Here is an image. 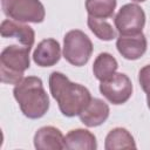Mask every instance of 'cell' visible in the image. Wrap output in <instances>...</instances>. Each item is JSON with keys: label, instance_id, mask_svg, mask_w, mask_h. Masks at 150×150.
<instances>
[{"label": "cell", "instance_id": "cell-11", "mask_svg": "<svg viewBox=\"0 0 150 150\" xmlns=\"http://www.w3.org/2000/svg\"><path fill=\"white\" fill-rule=\"evenodd\" d=\"M108 104L100 98H91L87 107L79 115L81 122L87 127H98L109 117Z\"/></svg>", "mask_w": 150, "mask_h": 150}, {"label": "cell", "instance_id": "cell-4", "mask_svg": "<svg viewBox=\"0 0 150 150\" xmlns=\"http://www.w3.org/2000/svg\"><path fill=\"white\" fill-rule=\"evenodd\" d=\"M93 53L90 39L79 29L69 30L63 40V57L73 66H84Z\"/></svg>", "mask_w": 150, "mask_h": 150}, {"label": "cell", "instance_id": "cell-13", "mask_svg": "<svg viewBox=\"0 0 150 150\" xmlns=\"http://www.w3.org/2000/svg\"><path fill=\"white\" fill-rule=\"evenodd\" d=\"M64 146L69 150H95L96 137L86 129L70 130L64 137Z\"/></svg>", "mask_w": 150, "mask_h": 150}, {"label": "cell", "instance_id": "cell-18", "mask_svg": "<svg viewBox=\"0 0 150 150\" xmlns=\"http://www.w3.org/2000/svg\"><path fill=\"white\" fill-rule=\"evenodd\" d=\"M138 81L142 89L146 94V102L148 108L150 109V64L143 67L138 73Z\"/></svg>", "mask_w": 150, "mask_h": 150}, {"label": "cell", "instance_id": "cell-6", "mask_svg": "<svg viewBox=\"0 0 150 150\" xmlns=\"http://www.w3.org/2000/svg\"><path fill=\"white\" fill-rule=\"evenodd\" d=\"M114 21L120 35L139 34L145 25V13L138 5L127 4L118 11Z\"/></svg>", "mask_w": 150, "mask_h": 150}, {"label": "cell", "instance_id": "cell-7", "mask_svg": "<svg viewBox=\"0 0 150 150\" xmlns=\"http://www.w3.org/2000/svg\"><path fill=\"white\" fill-rule=\"evenodd\" d=\"M100 91L110 103L123 104L132 94V83L125 74L115 73L108 80L101 81Z\"/></svg>", "mask_w": 150, "mask_h": 150}, {"label": "cell", "instance_id": "cell-12", "mask_svg": "<svg viewBox=\"0 0 150 150\" xmlns=\"http://www.w3.org/2000/svg\"><path fill=\"white\" fill-rule=\"evenodd\" d=\"M0 34L2 38H14L21 45L32 47L35 39V33L32 27L22 25L19 21L4 20L0 27Z\"/></svg>", "mask_w": 150, "mask_h": 150}, {"label": "cell", "instance_id": "cell-1", "mask_svg": "<svg viewBox=\"0 0 150 150\" xmlns=\"http://www.w3.org/2000/svg\"><path fill=\"white\" fill-rule=\"evenodd\" d=\"M49 90L61 112L67 117L80 115L91 100L90 91L84 86L70 82L66 75L59 71L50 74Z\"/></svg>", "mask_w": 150, "mask_h": 150}, {"label": "cell", "instance_id": "cell-16", "mask_svg": "<svg viewBox=\"0 0 150 150\" xmlns=\"http://www.w3.org/2000/svg\"><path fill=\"white\" fill-rule=\"evenodd\" d=\"M116 8V0H87L86 9L89 16L97 19H108L112 16Z\"/></svg>", "mask_w": 150, "mask_h": 150}, {"label": "cell", "instance_id": "cell-15", "mask_svg": "<svg viewBox=\"0 0 150 150\" xmlns=\"http://www.w3.org/2000/svg\"><path fill=\"white\" fill-rule=\"evenodd\" d=\"M118 68L116 59L109 53H101L94 61L93 73L98 81H104L111 77Z\"/></svg>", "mask_w": 150, "mask_h": 150}, {"label": "cell", "instance_id": "cell-8", "mask_svg": "<svg viewBox=\"0 0 150 150\" xmlns=\"http://www.w3.org/2000/svg\"><path fill=\"white\" fill-rule=\"evenodd\" d=\"M146 39L143 33L135 35H120L116 41L118 53L127 60H137L146 52Z\"/></svg>", "mask_w": 150, "mask_h": 150}, {"label": "cell", "instance_id": "cell-3", "mask_svg": "<svg viewBox=\"0 0 150 150\" xmlns=\"http://www.w3.org/2000/svg\"><path fill=\"white\" fill-rule=\"evenodd\" d=\"M32 47L12 45L0 55V77L2 83L18 84L23 80V73L29 68V52Z\"/></svg>", "mask_w": 150, "mask_h": 150}, {"label": "cell", "instance_id": "cell-19", "mask_svg": "<svg viewBox=\"0 0 150 150\" xmlns=\"http://www.w3.org/2000/svg\"><path fill=\"white\" fill-rule=\"evenodd\" d=\"M132 1H135V2H143V1H145V0H132Z\"/></svg>", "mask_w": 150, "mask_h": 150}, {"label": "cell", "instance_id": "cell-2", "mask_svg": "<svg viewBox=\"0 0 150 150\" xmlns=\"http://www.w3.org/2000/svg\"><path fill=\"white\" fill-rule=\"evenodd\" d=\"M13 94L21 111L28 118H40L49 109V97L40 77H23L20 83L15 84Z\"/></svg>", "mask_w": 150, "mask_h": 150}, {"label": "cell", "instance_id": "cell-5", "mask_svg": "<svg viewBox=\"0 0 150 150\" xmlns=\"http://www.w3.org/2000/svg\"><path fill=\"white\" fill-rule=\"evenodd\" d=\"M4 13L19 22H42L46 11L40 0H1Z\"/></svg>", "mask_w": 150, "mask_h": 150}, {"label": "cell", "instance_id": "cell-17", "mask_svg": "<svg viewBox=\"0 0 150 150\" xmlns=\"http://www.w3.org/2000/svg\"><path fill=\"white\" fill-rule=\"evenodd\" d=\"M88 27L90 30L103 41H110L116 38V32L112 26L107 22L104 19H97L93 16H88Z\"/></svg>", "mask_w": 150, "mask_h": 150}, {"label": "cell", "instance_id": "cell-9", "mask_svg": "<svg viewBox=\"0 0 150 150\" xmlns=\"http://www.w3.org/2000/svg\"><path fill=\"white\" fill-rule=\"evenodd\" d=\"M60 57V43L54 39L42 40L33 53V60L40 67H52L59 62Z\"/></svg>", "mask_w": 150, "mask_h": 150}, {"label": "cell", "instance_id": "cell-10", "mask_svg": "<svg viewBox=\"0 0 150 150\" xmlns=\"http://www.w3.org/2000/svg\"><path fill=\"white\" fill-rule=\"evenodd\" d=\"M34 146L38 150L64 149V137L55 127H42L34 135Z\"/></svg>", "mask_w": 150, "mask_h": 150}, {"label": "cell", "instance_id": "cell-14", "mask_svg": "<svg viewBox=\"0 0 150 150\" xmlns=\"http://www.w3.org/2000/svg\"><path fill=\"white\" fill-rule=\"evenodd\" d=\"M104 148L107 150L136 149V143L134 141V137L127 129L115 128L107 135Z\"/></svg>", "mask_w": 150, "mask_h": 150}]
</instances>
